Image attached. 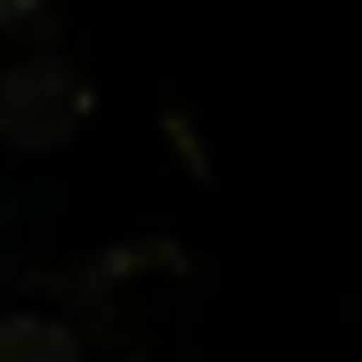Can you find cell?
Wrapping results in <instances>:
<instances>
[{
    "label": "cell",
    "mask_w": 362,
    "mask_h": 362,
    "mask_svg": "<svg viewBox=\"0 0 362 362\" xmlns=\"http://www.w3.org/2000/svg\"><path fill=\"white\" fill-rule=\"evenodd\" d=\"M0 362H73V338L57 322H0Z\"/></svg>",
    "instance_id": "6da1fadb"
}]
</instances>
